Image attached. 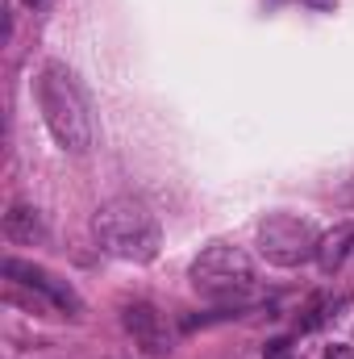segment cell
Listing matches in <instances>:
<instances>
[{
	"label": "cell",
	"instance_id": "3957f363",
	"mask_svg": "<svg viewBox=\"0 0 354 359\" xmlns=\"http://www.w3.org/2000/svg\"><path fill=\"white\" fill-rule=\"evenodd\" d=\"M192 288L208 301H242L246 292H255V259L242 247L217 243V247L196 255Z\"/></svg>",
	"mask_w": 354,
	"mask_h": 359
},
{
	"label": "cell",
	"instance_id": "8992f818",
	"mask_svg": "<svg viewBox=\"0 0 354 359\" xmlns=\"http://www.w3.org/2000/svg\"><path fill=\"white\" fill-rule=\"evenodd\" d=\"M125 330H129L146 351H167V343H171L163 313L150 309V305H129V309H125Z\"/></svg>",
	"mask_w": 354,
	"mask_h": 359
},
{
	"label": "cell",
	"instance_id": "277c9868",
	"mask_svg": "<svg viewBox=\"0 0 354 359\" xmlns=\"http://www.w3.org/2000/svg\"><path fill=\"white\" fill-rule=\"evenodd\" d=\"M255 238H259V255L267 264H275V268H300V264L317 259V247H321V234L304 217H296V213H271V217H263Z\"/></svg>",
	"mask_w": 354,
	"mask_h": 359
},
{
	"label": "cell",
	"instance_id": "9c48e42d",
	"mask_svg": "<svg viewBox=\"0 0 354 359\" xmlns=\"http://www.w3.org/2000/svg\"><path fill=\"white\" fill-rule=\"evenodd\" d=\"M21 4H29V8H34V4H42V0H21Z\"/></svg>",
	"mask_w": 354,
	"mask_h": 359
},
{
	"label": "cell",
	"instance_id": "7a4b0ae2",
	"mask_svg": "<svg viewBox=\"0 0 354 359\" xmlns=\"http://www.w3.org/2000/svg\"><path fill=\"white\" fill-rule=\"evenodd\" d=\"M92 234L104 255L125 264H150L163 247V230L155 213L134 196H113L92 213Z\"/></svg>",
	"mask_w": 354,
	"mask_h": 359
},
{
	"label": "cell",
	"instance_id": "ba28073f",
	"mask_svg": "<svg viewBox=\"0 0 354 359\" xmlns=\"http://www.w3.org/2000/svg\"><path fill=\"white\" fill-rule=\"evenodd\" d=\"M4 234H8L13 243H34V238H42L38 209H29V205H13V209L4 213Z\"/></svg>",
	"mask_w": 354,
	"mask_h": 359
},
{
	"label": "cell",
	"instance_id": "5b68a950",
	"mask_svg": "<svg viewBox=\"0 0 354 359\" xmlns=\"http://www.w3.org/2000/svg\"><path fill=\"white\" fill-rule=\"evenodd\" d=\"M4 280H8V288H25L34 309H55V313H71V318L84 309V305H80V297H76V288H71L67 280L50 276V271L38 268V264L4 259Z\"/></svg>",
	"mask_w": 354,
	"mask_h": 359
},
{
	"label": "cell",
	"instance_id": "52a82bcc",
	"mask_svg": "<svg viewBox=\"0 0 354 359\" xmlns=\"http://www.w3.org/2000/svg\"><path fill=\"white\" fill-rule=\"evenodd\" d=\"M351 251H354V226H338L334 234H321L317 264H321V271H338L342 264H346Z\"/></svg>",
	"mask_w": 354,
	"mask_h": 359
},
{
	"label": "cell",
	"instance_id": "6da1fadb",
	"mask_svg": "<svg viewBox=\"0 0 354 359\" xmlns=\"http://www.w3.org/2000/svg\"><path fill=\"white\" fill-rule=\"evenodd\" d=\"M34 92H38V109H42V121H46L50 138L71 155L92 151L96 121H92V104L80 88V80L63 63H46L34 80Z\"/></svg>",
	"mask_w": 354,
	"mask_h": 359
}]
</instances>
